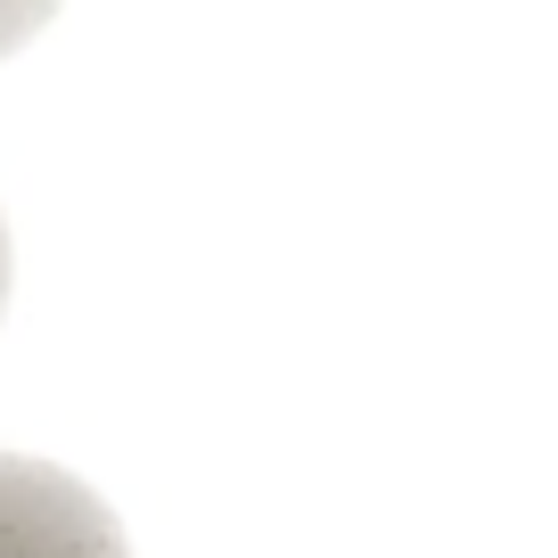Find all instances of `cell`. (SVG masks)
Instances as JSON below:
<instances>
[{"label": "cell", "instance_id": "obj_1", "mask_svg": "<svg viewBox=\"0 0 558 558\" xmlns=\"http://www.w3.org/2000/svg\"><path fill=\"white\" fill-rule=\"evenodd\" d=\"M0 558H132V542L83 476L0 452Z\"/></svg>", "mask_w": 558, "mask_h": 558}, {"label": "cell", "instance_id": "obj_2", "mask_svg": "<svg viewBox=\"0 0 558 558\" xmlns=\"http://www.w3.org/2000/svg\"><path fill=\"white\" fill-rule=\"evenodd\" d=\"M50 17H58L50 0H0V58L17 50V41H34V34H41Z\"/></svg>", "mask_w": 558, "mask_h": 558}, {"label": "cell", "instance_id": "obj_3", "mask_svg": "<svg viewBox=\"0 0 558 558\" xmlns=\"http://www.w3.org/2000/svg\"><path fill=\"white\" fill-rule=\"evenodd\" d=\"M0 313H9V222H0Z\"/></svg>", "mask_w": 558, "mask_h": 558}]
</instances>
